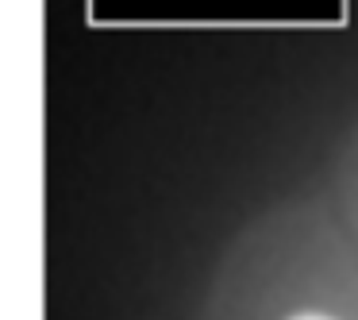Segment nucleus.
<instances>
[{
    "instance_id": "nucleus-1",
    "label": "nucleus",
    "mask_w": 358,
    "mask_h": 320,
    "mask_svg": "<svg viewBox=\"0 0 358 320\" xmlns=\"http://www.w3.org/2000/svg\"><path fill=\"white\" fill-rule=\"evenodd\" d=\"M289 320H335V316H327V312H296V316H289Z\"/></svg>"
}]
</instances>
